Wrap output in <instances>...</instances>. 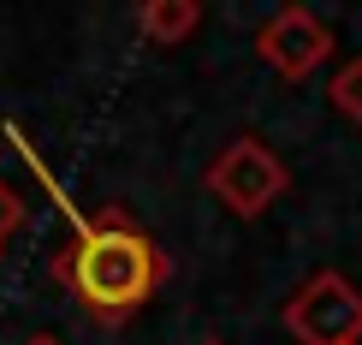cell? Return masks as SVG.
I'll list each match as a JSON object with an SVG mask.
<instances>
[{
	"instance_id": "1",
	"label": "cell",
	"mask_w": 362,
	"mask_h": 345,
	"mask_svg": "<svg viewBox=\"0 0 362 345\" xmlns=\"http://www.w3.org/2000/svg\"><path fill=\"white\" fill-rule=\"evenodd\" d=\"M66 280L95 316H125V310H137L148 298V286H155V244H148L137 227H125V220L83 227L78 250H71V262H66Z\"/></svg>"
},
{
	"instance_id": "2",
	"label": "cell",
	"mask_w": 362,
	"mask_h": 345,
	"mask_svg": "<svg viewBox=\"0 0 362 345\" xmlns=\"http://www.w3.org/2000/svg\"><path fill=\"white\" fill-rule=\"evenodd\" d=\"M285 322L297 327L309 345H351V334H362V298L344 286L339 274L309 280V292L285 310Z\"/></svg>"
},
{
	"instance_id": "3",
	"label": "cell",
	"mask_w": 362,
	"mask_h": 345,
	"mask_svg": "<svg viewBox=\"0 0 362 345\" xmlns=\"http://www.w3.org/2000/svg\"><path fill=\"white\" fill-rule=\"evenodd\" d=\"M279 185H285L279 161L267 155L262 143H250V137H238V143L214 161V191L238 208V215H255V208H267V203L279 197Z\"/></svg>"
},
{
	"instance_id": "4",
	"label": "cell",
	"mask_w": 362,
	"mask_h": 345,
	"mask_svg": "<svg viewBox=\"0 0 362 345\" xmlns=\"http://www.w3.org/2000/svg\"><path fill=\"white\" fill-rule=\"evenodd\" d=\"M262 54L274 60L285 78H303L315 60L327 54V30L315 24L309 12H279V18L262 30Z\"/></svg>"
},
{
	"instance_id": "5",
	"label": "cell",
	"mask_w": 362,
	"mask_h": 345,
	"mask_svg": "<svg viewBox=\"0 0 362 345\" xmlns=\"http://www.w3.org/2000/svg\"><path fill=\"white\" fill-rule=\"evenodd\" d=\"M339 108H344V113H362V66H351V72L339 78Z\"/></svg>"
},
{
	"instance_id": "6",
	"label": "cell",
	"mask_w": 362,
	"mask_h": 345,
	"mask_svg": "<svg viewBox=\"0 0 362 345\" xmlns=\"http://www.w3.org/2000/svg\"><path fill=\"white\" fill-rule=\"evenodd\" d=\"M190 18H196V12H190V6H173V12H167V6H160V12H148V30H160V36H167V30H185Z\"/></svg>"
},
{
	"instance_id": "7",
	"label": "cell",
	"mask_w": 362,
	"mask_h": 345,
	"mask_svg": "<svg viewBox=\"0 0 362 345\" xmlns=\"http://www.w3.org/2000/svg\"><path fill=\"white\" fill-rule=\"evenodd\" d=\"M18 215H24V208H18V197H12V191L0 185V238H6L12 227H18Z\"/></svg>"
},
{
	"instance_id": "8",
	"label": "cell",
	"mask_w": 362,
	"mask_h": 345,
	"mask_svg": "<svg viewBox=\"0 0 362 345\" xmlns=\"http://www.w3.org/2000/svg\"><path fill=\"white\" fill-rule=\"evenodd\" d=\"M36 345H54V339H36Z\"/></svg>"
}]
</instances>
